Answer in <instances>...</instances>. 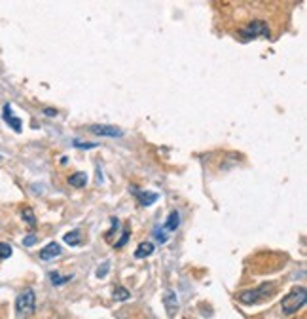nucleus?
<instances>
[{
    "mask_svg": "<svg viewBox=\"0 0 307 319\" xmlns=\"http://www.w3.org/2000/svg\"><path fill=\"white\" fill-rule=\"evenodd\" d=\"M305 300H307L305 289H303V287H296V289L290 291L286 297H283L281 310H283V313H286V315H292V313H296L300 308H303Z\"/></svg>",
    "mask_w": 307,
    "mask_h": 319,
    "instance_id": "1",
    "label": "nucleus"
},
{
    "mask_svg": "<svg viewBox=\"0 0 307 319\" xmlns=\"http://www.w3.org/2000/svg\"><path fill=\"white\" fill-rule=\"evenodd\" d=\"M273 293H275V285L273 283H264L258 289L243 291L239 295V302H243V304H258V302H262L264 298H267Z\"/></svg>",
    "mask_w": 307,
    "mask_h": 319,
    "instance_id": "2",
    "label": "nucleus"
},
{
    "mask_svg": "<svg viewBox=\"0 0 307 319\" xmlns=\"http://www.w3.org/2000/svg\"><path fill=\"white\" fill-rule=\"evenodd\" d=\"M15 310L21 317H27L36 310V295L32 289H25L19 293V297L15 298Z\"/></svg>",
    "mask_w": 307,
    "mask_h": 319,
    "instance_id": "3",
    "label": "nucleus"
},
{
    "mask_svg": "<svg viewBox=\"0 0 307 319\" xmlns=\"http://www.w3.org/2000/svg\"><path fill=\"white\" fill-rule=\"evenodd\" d=\"M241 37L243 40H250V38H269V27L267 23L262 21V19H256V21L249 23L243 30H241Z\"/></svg>",
    "mask_w": 307,
    "mask_h": 319,
    "instance_id": "4",
    "label": "nucleus"
},
{
    "mask_svg": "<svg viewBox=\"0 0 307 319\" xmlns=\"http://www.w3.org/2000/svg\"><path fill=\"white\" fill-rule=\"evenodd\" d=\"M131 194L139 200V203L143 205V207H150V205H154V203L157 202V194L156 192H144V190H139L137 186H131Z\"/></svg>",
    "mask_w": 307,
    "mask_h": 319,
    "instance_id": "5",
    "label": "nucleus"
},
{
    "mask_svg": "<svg viewBox=\"0 0 307 319\" xmlns=\"http://www.w3.org/2000/svg\"><path fill=\"white\" fill-rule=\"evenodd\" d=\"M163 306L167 313H169V317H175V313L179 312L180 308V302H179V297H177V293L175 291H165V297H163Z\"/></svg>",
    "mask_w": 307,
    "mask_h": 319,
    "instance_id": "6",
    "label": "nucleus"
},
{
    "mask_svg": "<svg viewBox=\"0 0 307 319\" xmlns=\"http://www.w3.org/2000/svg\"><path fill=\"white\" fill-rule=\"evenodd\" d=\"M89 131L100 137H123V130L116 127V125H91Z\"/></svg>",
    "mask_w": 307,
    "mask_h": 319,
    "instance_id": "7",
    "label": "nucleus"
},
{
    "mask_svg": "<svg viewBox=\"0 0 307 319\" xmlns=\"http://www.w3.org/2000/svg\"><path fill=\"white\" fill-rule=\"evenodd\" d=\"M2 118H4V122H6L14 131H17V133L21 131L23 123H21V120H19V118H15L14 114H12V105H10V103H6V105H4V109H2Z\"/></svg>",
    "mask_w": 307,
    "mask_h": 319,
    "instance_id": "8",
    "label": "nucleus"
},
{
    "mask_svg": "<svg viewBox=\"0 0 307 319\" xmlns=\"http://www.w3.org/2000/svg\"><path fill=\"white\" fill-rule=\"evenodd\" d=\"M61 253H63L61 245H59V243H55V241H51V243H48V245H46L42 251H40V259L48 262V261H53V259L61 257Z\"/></svg>",
    "mask_w": 307,
    "mask_h": 319,
    "instance_id": "9",
    "label": "nucleus"
},
{
    "mask_svg": "<svg viewBox=\"0 0 307 319\" xmlns=\"http://www.w3.org/2000/svg\"><path fill=\"white\" fill-rule=\"evenodd\" d=\"M179 226H180V213L175 209L169 213V217H167V220H165L163 225V230L165 232H177Z\"/></svg>",
    "mask_w": 307,
    "mask_h": 319,
    "instance_id": "10",
    "label": "nucleus"
},
{
    "mask_svg": "<svg viewBox=\"0 0 307 319\" xmlns=\"http://www.w3.org/2000/svg\"><path fill=\"white\" fill-rule=\"evenodd\" d=\"M154 251H156V247H154V243H152V241H143L141 245L137 247L135 259H146V257H150Z\"/></svg>",
    "mask_w": 307,
    "mask_h": 319,
    "instance_id": "11",
    "label": "nucleus"
},
{
    "mask_svg": "<svg viewBox=\"0 0 307 319\" xmlns=\"http://www.w3.org/2000/svg\"><path fill=\"white\" fill-rule=\"evenodd\" d=\"M69 184L74 186V188H84V186L87 184V175L82 173V171H80V173L71 175V177H69Z\"/></svg>",
    "mask_w": 307,
    "mask_h": 319,
    "instance_id": "12",
    "label": "nucleus"
},
{
    "mask_svg": "<svg viewBox=\"0 0 307 319\" xmlns=\"http://www.w3.org/2000/svg\"><path fill=\"white\" fill-rule=\"evenodd\" d=\"M72 276H61L59 272H50V281L51 285H55V287H61V285H64L66 281H71Z\"/></svg>",
    "mask_w": 307,
    "mask_h": 319,
    "instance_id": "13",
    "label": "nucleus"
},
{
    "mask_svg": "<svg viewBox=\"0 0 307 319\" xmlns=\"http://www.w3.org/2000/svg\"><path fill=\"white\" fill-rule=\"evenodd\" d=\"M64 243H69V245L76 247L82 243V238H80V230H72V232H69L66 236H64Z\"/></svg>",
    "mask_w": 307,
    "mask_h": 319,
    "instance_id": "14",
    "label": "nucleus"
},
{
    "mask_svg": "<svg viewBox=\"0 0 307 319\" xmlns=\"http://www.w3.org/2000/svg\"><path fill=\"white\" fill-rule=\"evenodd\" d=\"M21 217H23V220L30 226V228H35L36 226V217H35V213H32L30 207H25V209L21 211Z\"/></svg>",
    "mask_w": 307,
    "mask_h": 319,
    "instance_id": "15",
    "label": "nucleus"
},
{
    "mask_svg": "<svg viewBox=\"0 0 307 319\" xmlns=\"http://www.w3.org/2000/svg\"><path fill=\"white\" fill-rule=\"evenodd\" d=\"M154 238L157 239V243H167L169 236H167V232H165L161 226H156V228H154Z\"/></svg>",
    "mask_w": 307,
    "mask_h": 319,
    "instance_id": "16",
    "label": "nucleus"
},
{
    "mask_svg": "<svg viewBox=\"0 0 307 319\" xmlns=\"http://www.w3.org/2000/svg\"><path fill=\"white\" fill-rule=\"evenodd\" d=\"M12 245L10 243H0V261H4V259H10L12 257Z\"/></svg>",
    "mask_w": 307,
    "mask_h": 319,
    "instance_id": "17",
    "label": "nucleus"
},
{
    "mask_svg": "<svg viewBox=\"0 0 307 319\" xmlns=\"http://www.w3.org/2000/svg\"><path fill=\"white\" fill-rule=\"evenodd\" d=\"M129 297H131V295H129V291L125 289V287H116V289H114V298H116V300H127Z\"/></svg>",
    "mask_w": 307,
    "mask_h": 319,
    "instance_id": "18",
    "label": "nucleus"
},
{
    "mask_svg": "<svg viewBox=\"0 0 307 319\" xmlns=\"http://www.w3.org/2000/svg\"><path fill=\"white\" fill-rule=\"evenodd\" d=\"M74 146L76 148H86V150H91V148H97V143H84V141H78V139H74Z\"/></svg>",
    "mask_w": 307,
    "mask_h": 319,
    "instance_id": "19",
    "label": "nucleus"
},
{
    "mask_svg": "<svg viewBox=\"0 0 307 319\" xmlns=\"http://www.w3.org/2000/svg\"><path fill=\"white\" fill-rule=\"evenodd\" d=\"M108 270H110V262H103L99 268H97V277H105L108 274Z\"/></svg>",
    "mask_w": 307,
    "mask_h": 319,
    "instance_id": "20",
    "label": "nucleus"
},
{
    "mask_svg": "<svg viewBox=\"0 0 307 319\" xmlns=\"http://www.w3.org/2000/svg\"><path fill=\"white\" fill-rule=\"evenodd\" d=\"M127 239H129V232H127V230H125V232L122 234V239H120V241L116 243V249H120V247H123V245H125V243H127Z\"/></svg>",
    "mask_w": 307,
    "mask_h": 319,
    "instance_id": "21",
    "label": "nucleus"
},
{
    "mask_svg": "<svg viewBox=\"0 0 307 319\" xmlns=\"http://www.w3.org/2000/svg\"><path fill=\"white\" fill-rule=\"evenodd\" d=\"M35 243H36V236H32V234L23 239V245L25 247H30V245H35Z\"/></svg>",
    "mask_w": 307,
    "mask_h": 319,
    "instance_id": "22",
    "label": "nucleus"
},
{
    "mask_svg": "<svg viewBox=\"0 0 307 319\" xmlns=\"http://www.w3.org/2000/svg\"><path fill=\"white\" fill-rule=\"evenodd\" d=\"M44 114H46V116H57V110H53V109H46V110H44Z\"/></svg>",
    "mask_w": 307,
    "mask_h": 319,
    "instance_id": "23",
    "label": "nucleus"
},
{
    "mask_svg": "<svg viewBox=\"0 0 307 319\" xmlns=\"http://www.w3.org/2000/svg\"><path fill=\"white\" fill-rule=\"evenodd\" d=\"M0 160H2V156H0Z\"/></svg>",
    "mask_w": 307,
    "mask_h": 319,
    "instance_id": "24",
    "label": "nucleus"
}]
</instances>
